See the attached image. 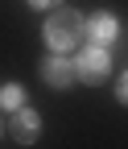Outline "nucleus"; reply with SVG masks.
Instances as JSON below:
<instances>
[{
	"label": "nucleus",
	"instance_id": "nucleus-1",
	"mask_svg": "<svg viewBox=\"0 0 128 149\" xmlns=\"http://www.w3.org/2000/svg\"><path fill=\"white\" fill-rule=\"evenodd\" d=\"M79 37H83V17H79L75 8H58V13L46 21V46H50V50L66 54Z\"/></svg>",
	"mask_w": 128,
	"mask_h": 149
},
{
	"label": "nucleus",
	"instance_id": "nucleus-2",
	"mask_svg": "<svg viewBox=\"0 0 128 149\" xmlns=\"http://www.w3.org/2000/svg\"><path fill=\"white\" fill-rule=\"evenodd\" d=\"M107 54H103V46H95V50H87V54H79V62H75V74L83 83H103L107 79Z\"/></svg>",
	"mask_w": 128,
	"mask_h": 149
},
{
	"label": "nucleus",
	"instance_id": "nucleus-3",
	"mask_svg": "<svg viewBox=\"0 0 128 149\" xmlns=\"http://www.w3.org/2000/svg\"><path fill=\"white\" fill-rule=\"evenodd\" d=\"M42 79H46L50 87H70V83L79 79V74H75V62H70V58H46Z\"/></svg>",
	"mask_w": 128,
	"mask_h": 149
},
{
	"label": "nucleus",
	"instance_id": "nucleus-4",
	"mask_svg": "<svg viewBox=\"0 0 128 149\" xmlns=\"http://www.w3.org/2000/svg\"><path fill=\"white\" fill-rule=\"evenodd\" d=\"M42 133V120H37V112H29V108H17V116H12V137L21 141V145H33Z\"/></svg>",
	"mask_w": 128,
	"mask_h": 149
},
{
	"label": "nucleus",
	"instance_id": "nucleus-5",
	"mask_svg": "<svg viewBox=\"0 0 128 149\" xmlns=\"http://www.w3.org/2000/svg\"><path fill=\"white\" fill-rule=\"evenodd\" d=\"M83 33H87L95 46H107V42H116V17H107V13L91 17V21L83 25Z\"/></svg>",
	"mask_w": 128,
	"mask_h": 149
},
{
	"label": "nucleus",
	"instance_id": "nucleus-6",
	"mask_svg": "<svg viewBox=\"0 0 128 149\" xmlns=\"http://www.w3.org/2000/svg\"><path fill=\"white\" fill-rule=\"evenodd\" d=\"M21 100H25V91L17 87V83H8L4 91H0V104H4V108H21Z\"/></svg>",
	"mask_w": 128,
	"mask_h": 149
},
{
	"label": "nucleus",
	"instance_id": "nucleus-7",
	"mask_svg": "<svg viewBox=\"0 0 128 149\" xmlns=\"http://www.w3.org/2000/svg\"><path fill=\"white\" fill-rule=\"evenodd\" d=\"M33 8H50V4H58V0H29Z\"/></svg>",
	"mask_w": 128,
	"mask_h": 149
}]
</instances>
